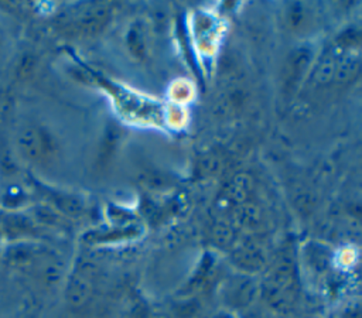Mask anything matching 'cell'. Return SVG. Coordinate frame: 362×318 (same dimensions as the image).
<instances>
[{
  "label": "cell",
  "instance_id": "obj_1",
  "mask_svg": "<svg viewBox=\"0 0 362 318\" xmlns=\"http://www.w3.org/2000/svg\"><path fill=\"white\" fill-rule=\"evenodd\" d=\"M18 146L23 154L30 160H45L54 153V141L47 131L35 127H27L18 137Z\"/></svg>",
  "mask_w": 362,
  "mask_h": 318
},
{
  "label": "cell",
  "instance_id": "obj_2",
  "mask_svg": "<svg viewBox=\"0 0 362 318\" xmlns=\"http://www.w3.org/2000/svg\"><path fill=\"white\" fill-rule=\"evenodd\" d=\"M310 59V54L307 49H298L293 57L288 59L287 64V82H296L297 78L301 75L303 69L307 66Z\"/></svg>",
  "mask_w": 362,
  "mask_h": 318
},
{
  "label": "cell",
  "instance_id": "obj_3",
  "mask_svg": "<svg viewBox=\"0 0 362 318\" xmlns=\"http://www.w3.org/2000/svg\"><path fill=\"white\" fill-rule=\"evenodd\" d=\"M356 66H358V58L348 55L344 61H341V64L337 69V78L339 81H344V79L349 78L352 75V72H355Z\"/></svg>",
  "mask_w": 362,
  "mask_h": 318
},
{
  "label": "cell",
  "instance_id": "obj_4",
  "mask_svg": "<svg viewBox=\"0 0 362 318\" xmlns=\"http://www.w3.org/2000/svg\"><path fill=\"white\" fill-rule=\"evenodd\" d=\"M127 41H129V45H130L132 51L134 52V55H137V57H143V54H144L143 40H141V37L139 35V33H137L136 30H132V31L129 33V38H127Z\"/></svg>",
  "mask_w": 362,
  "mask_h": 318
}]
</instances>
